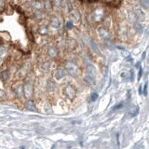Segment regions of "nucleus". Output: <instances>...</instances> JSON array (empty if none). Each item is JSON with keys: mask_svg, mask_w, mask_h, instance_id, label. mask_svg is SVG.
Wrapping results in <instances>:
<instances>
[{"mask_svg": "<svg viewBox=\"0 0 149 149\" xmlns=\"http://www.w3.org/2000/svg\"><path fill=\"white\" fill-rule=\"evenodd\" d=\"M90 17L91 22H93L94 23H100L104 22V20L106 18L105 9L102 7H96L91 11Z\"/></svg>", "mask_w": 149, "mask_h": 149, "instance_id": "obj_1", "label": "nucleus"}, {"mask_svg": "<svg viewBox=\"0 0 149 149\" xmlns=\"http://www.w3.org/2000/svg\"><path fill=\"white\" fill-rule=\"evenodd\" d=\"M69 16H70V20L72 21L73 23H74V24H77V25L80 24L81 20H82V19H81V14H80V12H79L77 8L70 9Z\"/></svg>", "mask_w": 149, "mask_h": 149, "instance_id": "obj_2", "label": "nucleus"}, {"mask_svg": "<svg viewBox=\"0 0 149 149\" xmlns=\"http://www.w3.org/2000/svg\"><path fill=\"white\" fill-rule=\"evenodd\" d=\"M97 33H98V35H99L100 38L102 40L108 41L110 39V37H111L110 32L108 30V28H106L105 26H100V27H98Z\"/></svg>", "mask_w": 149, "mask_h": 149, "instance_id": "obj_3", "label": "nucleus"}, {"mask_svg": "<svg viewBox=\"0 0 149 149\" xmlns=\"http://www.w3.org/2000/svg\"><path fill=\"white\" fill-rule=\"evenodd\" d=\"M49 26H51L54 29H60L62 26V20L58 16H51L49 19Z\"/></svg>", "mask_w": 149, "mask_h": 149, "instance_id": "obj_4", "label": "nucleus"}, {"mask_svg": "<svg viewBox=\"0 0 149 149\" xmlns=\"http://www.w3.org/2000/svg\"><path fill=\"white\" fill-rule=\"evenodd\" d=\"M29 6L33 10H43V1L42 0H31Z\"/></svg>", "mask_w": 149, "mask_h": 149, "instance_id": "obj_5", "label": "nucleus"}, {"mask_svg": "<svg viewBox=\"0 0 149 149\" xmlns=\"http://www.w3.org/2000/svg\"><path fill=\"white\" fill-rule=\"evenodd\" d=\"M46 17V13L43 10H33L31 13V18L36 22H40Z\"/></svg>", "mask_w": 149, "mask_h": 149, "instance_id": "obj_6", "label": "nucleus"}, {"mask_svg": "<svg viewBox=\"0 0 149 149\" xmlns=\"http://www.w3.org/2000/svg\"><path fill=\"white\" fill-rule=\"evenodd\" d=\"M132 13H133L134 19L139 22H143L144 19H146V15H144L143 9H141V8H135Z\"/></svg>", "mask_w": 149, "mask_h": 149, "instance_id": "obj_7", "label": "nucleus"}, {"mask_svg": "<svg viewBox=\"0 0 149 149\" xmlns=\"http://www.w3.org/2000/svg\"><path fill=\"white\" fill-rule=\"evenodd\" d=\"M65 69H66V71L70 74H72V76H76L77 73V70H78L77 65L72 62L66 63V64H65Z\"/></svg>", "mask_w": 149, "mask_h": 149, "instance_id": "obj_8", "label": "nucleus"}, {"mask_svg": "<svg viewBox=\"0 0 149 149\" xmlns=\"http://www.w3.org/2000/svg\"><path fill=\"white\" fill-rule=\"evenodd\" d=\"M63 93L66 95L69 99H73V98L76 96V90L72 87V86H67L63 88Z\"/></svg>", "mask_w": 149, "mask_h": 149, "instance_id": "obj_9", "label": "nucleus"}, {"mask_svg": "<svg viewBox=\"0 0 149 149\" xmlns=\"http://www.w3.org/2000/svg\"><path fill=\"white\" fill-rule=\"evenodd\" d=\"M47 54H48L49 57L50 58H57L59 55V51L58 49L54 46H49L48 48V50H47Z\"/></svg>", "mask_w": 149, "mask_h": 149, "instance_id": "obj_10", "label": "nucleus"}, {"mask_svg": "<svg viewBox=\"0 0 149 149\" xmlns=\"http://www.w3.org/2000/svg\"><path fill=\"white\" fill-rule=\"evenodd\" d=\"M37 33L40 36H47L49 34V27L46 24H40L37 27Z\"/></svg>", "mask_w": 149, "mask_h": 149, "instance_id": "obj_11", "label": "nucleus"}, {"mask_svg": "<svg viewBox=\"0 0 149 149\" xmlns=\"http://www.w3.org/2000/svg\"><path fill=\"white\" fill-rule=\"evenodd\" d=\"M133 28H134L135 32L138 33V34H143V29H144L143 25L139 22H133Z\"/></svg>", "mask_w": 149, "mask_h": 149, "instance_id": "obj_12", "label": "nucleus"}, {"mask_svg": "<svg viewBox=\"0 0 149 149\" xmlns=\"http://www.w3.org/2000/svg\"><path fill=\"white\" fill-rule=\"evenodd\" d=\"M9 76H10V74H9L8 70H3V71L0 72V79H1L3 82L8 81L9 79Z\"/></svg>", "mask_w": 149, "mask_h": 149, "instance_id": "obj_13", "label": "nucleus"}, {"mask_svg": "<svg viewBox=\"0 0 149 149\" xmlns=\"http://www.w3.org/2000/svg\"><path fill=\"white\" fill-rule=\"evenodd\" d=\"M52 4L50 0H44L43 1V9H45L46 12H50L52 10Z\"/></svg>", "mask_w": 149, "mask_h": 149, "instance_id": "obj_14", "label": "nucleus"}, {"mask_svg": "<svg viewBox=\"0 0 149 149\" xmlns=\"http://www.w3.org/2000/svg\"><path fill=\"white\" fill-rule=\"evenodd\" d=\"M65 76V71L63 68H58L57 71L55 72V78L56 79H61Z\"/></svg>", "mask_w": 149, "mask_h": 149, "instance_id": "obj_15", "label": "nucleus"}, {"mask_svg": "<svg viewBox=\"0 0 149 149\" xmlns=\"http://www.w3.org/2000/svg\"><path fill=\"white\" fill-rule=\"evenodd\" d=\"M50 1L52 4V8H54L55 9H60L62 8L63 0H50Z\"/></svg>", "mask_w": 149, "mask_h": 149, "instance_id": "obj_16", "label": "nucleus"}, {"mask_svg": "<svg viewBox=\"0 0 149 149\" xmlns=\"http://www.w3.org/2000/svg\"><path fill=\"white\" fill-rule=\"evenodd\" d=\"M140 6H141L144 10H148V8H149L148 0H140Z\"/></svg>", "mask_w": 149, "mask_h": 149, "instance_id": "obj_17", "label": "nucleus"}, {"mask_svg": "<svg viewBox=\"0 0 149 149\" xmlns=\"http://www.w3.org/2000/svg\"><path fill=\"white\" fill-rule=\"evenodd\" d=\"M49 62H44L43 63L41 64V69L43 70V71H48L49 69Z\"/></svg>", "mask_w": 149, "mask_h": 149, "instance_id": "obj_18", "label": "nucleus"}, {"mask_svg": "<svg viewBox=\"0 0 149 149\" xmlns=\"http://www.w3.org/2000/svg\"><path fill=\"white\" fill-rule=\"evenodd\" d=\"M65 26H66V28H67L68 30H71L72 28L74 27V23L72 22L71 20H69V21L66 22V24H65Z\"/></svg>", "mask_w": 149, "mask_h": 149, "instance_id": "obj_19", "label": "nucleus"}, {"mask_svg": "<svg viewBox=\"0 0 149 149\" xmlns=\"http://www.w3.org/2000/svg\"><path fill=\"white\" fill-rule=\"evenodd\" d=\"M5 54V49L2 48H0V63H1V61H2V57H3V55Z\"/></svg>", "mask_w": 149, "mask_h": 149, "instance_id": "obj_20", "label": "nucleus"}, {"mask_svg": "<svg viewBox=\"0 0 149 149\" xmlns=\"http://www.w3.org/2000/svg\"><path fill=\"white\" fill-rule=\"evenodd\" d=\"M97 97H98V94H96V93H93V94L91 95V101H95V100L97 99Z\"/></svg>", "mask_w": 149, "mask_h": 149, "instance_id": "obj_21", "label": "nucleus"}, {"mask_svg": "<svg viewBox=\"0 0 149 149\" xmlns=\"http://www.w3.org/2000/svg\"><path fill=\"white\" fill-rule=\"evenodd\" d=\"M4 7V2H3V0H0V9H2Z\"/></svg>", "mask_w": 149, "mask_h": 149, "instance_id": "obj_22", "label": "nucleus"}, {"mask_svg": "<svg viewBox=\"0 0 149 149\" xmlns=\"http://www.w3.org/2000/svg\"><path fill=\"white\" fill-rule=\"evenodd\" d=\"M122 105H123V104H118V105H116V106L114 107V109L116 110V109H118V108H121V107H122Z\"/></svg>", "mask_w": 149, "mask_h": 149, "instance_id": "obj_23", "label": "nucleus"}, {"mask_svg": "<svg viewBox=\"0 0 149 149\" xmlns=\"http://www.w3.org/2000/svg\"><path fill=\"white\" fill-rule=\"evenodd\" d=\"M144 94H147V85H146V87H144V91H143Z\"/></svg>", "mask_w": 149, "mask_h": 149, "instance_id": "obj_24", "label": "nucleus"}, {"mask_svg": "<svg viewBox=\"0 0 149 149\" xmlns=\"http://www.w3.org/2000/svg\"><path fill=\"white\" fill-rule=\"evenodd\" d=\"M141 76H142V69H140V72H139V78L141 77Z\"/></svg>", "mask_w": 149, "mask_h": 149, "instance_id": "obj_25", "label": "nucleus"}]
</instances>
